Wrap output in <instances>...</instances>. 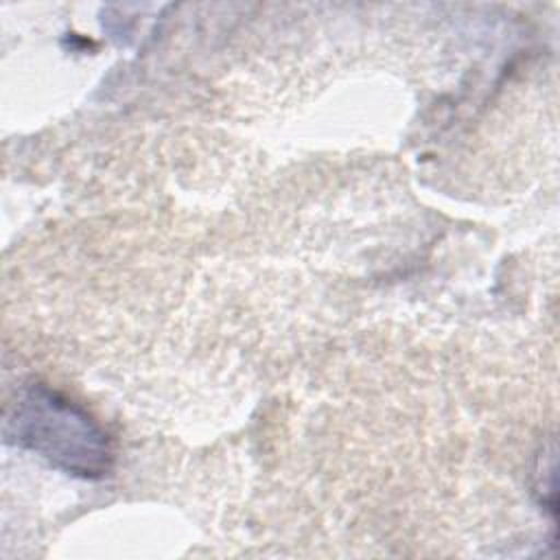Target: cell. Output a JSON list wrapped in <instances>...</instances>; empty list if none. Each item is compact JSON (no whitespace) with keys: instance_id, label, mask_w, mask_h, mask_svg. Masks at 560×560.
<instances>
[{"instance_id":"6da1fadb","label":"cell","mask_w":560,"mask_h":560,"mask_svg":"<svg viewBox=\"0 0 560 560\" xmlns=\"http://www.w3.org/2000/svg\"><path fill=\"white\" fill-rule=\"evenodd\" d=\"M4 435L85 479L103 477L114 462L107 431L83 407L39 383L20 389L4 420Z\"/></svg>"}]
</instances>
